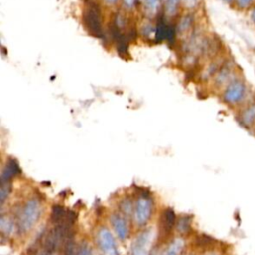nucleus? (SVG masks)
Segmentation results:
<instances>
[{
  "label": "nucleus",
  "mask_w": 255,
  "mask_h": 255,
  "mask_svg": "<svg viewBox=\"0 0 255 255\" xmlns=\"http://www.w3.org/2000/svg\"><path fill=\"white\" fill-rule=\"evenodd\" d=\"M74 235L73 227L53 225L39 234L29 248V255H64L65 245Z\"/></svg>",
  "instance_id": "f257e3e1"
},
{
  "label": "nucleus",
  "mask_w": 255,
  "mask_h": 255,
  "mask_svg": "<svg viewBox=\"0 0 255 255\" xmlns=\"http://www.w3.org/2000/svg\"><path fill=\"white\" fill-rule=\"evenodd\" d=\"M42 213V203L37 197L29 198L19 209L16 217V229L20 234L30 231L38 222Z\"/></svg>",
  "instance_id": "f03ea898"
},
{
  "label": "nucleus",
  "mask_w": 255,
  "mask_h": 255,
  "mask_svg": "<svg viewBox=\"0 0 255 255\" xmlns=\"http://www.w3.org/2000/svg\"><path fill=\"white\" fill-rule=\"evenodd\" d=\"M247 95V84L241 77L237 76L223 89L222 100L230 107H237L245 103Z\"/></svg>",
  "instance_id": "7ed1b4c3"
},
{
  "label": "nucleus",
  "mask_w": 255,
  "mask_h": 255,
  "mask_svg": "<svg viewBox=\"0 0 255 255\" xmlns=\"http://www.w3.org/2000/svg\"><path fill=\"white\" fill-rule=\"evenodd\" d=\"M83 23L86 30L94 37L103 38L104 29L102 24V14L99 5L89 4L83 13Z\"/></svg>",
  "instance_id": "20e7f679"
},
{
  "label": "nucleus",
  "mask_w": 255,
  "mask_h": 255,
  "mask_svg": "<svg viewBox=\"0 0 255 255\" xmlns=\"http://www.w3.org/2000/svg\"><path fill=\"white\" fill-rule=\"evenodd\" d=\"M153 208V199L148 192L142 191L136 197L133 218L138 226H143L149 220Z\"/></svg>",
  "instance_id": "39448f33"
},
{
  "label": "nucleus",
  "mask_w": 255,
  "mask_h": 255,
  "mask_svg": "<svg viewBox=\"0 0 255 255\" xmlns=\"http://www.w3.org/2000/svg\"><path fill=\"white\" fill-rule=\"evenodd\" d=\"M154 237L155 235L152 228L142 230L131 243L130 255H151Z\"/></svg>",
  "instance_id": "423d86ee"
},
{
  "label": "nucleus",
  "mask_w": 255,
  "mask_h": 255,
  "mask_svg": "<svg viewBox=\"0 0 255 255\" xmlns=\"http://www.w3.org/2000/svg\"><path fill=\"white\" fill-rule=\"evenodd\" d=\"M236 120L245 129L249 131L255 129V100H249L240 106Z\"/></svg>",
  "instance_id": "0eeeda50"
},
{
  "label": "nucleus",
  "mask_w": 255,
  "mask_h": 255,
  "mask_svg": "<svg viewBox=\"0 0 255 255\" xmlns=\"http://www.w3.org/2000/svg\"><path fill=\"white\" fill-rule=\"evenodd\" d=\"M97 244L103 255H120L116 240L107 227H101L98 230Z\"/></svg>",
  "instance_id": "6e6552de"
},
{
  "label": "nucleus",
  "mask_w": 255,
  "mask_h": 255,
  "mask_svg": "<svg viewBox=\"0 0 255 255\" xmlns=\"http://www.w3.org/2000/svg\"><path fill=\"white\" fill-rule=\"evenodd\" d=\"M77 219V214L72 209L65 208L62 205L56 204L52 207L51 222L53 225H64L73 227Z\"/></svg>",
  "instance_id": "1a4fd4ad"
},
{
  "label": "nucleus",
  "mask_w": 255,
  "mask_h": 255,
  "mask_svg": "<svg viewBox=\"0 0 255 255\" xmlns=\"http://www.w3.org/2000/svg\"><path fill=\"white\" fill-rule=\"evenodd\" d=\"M236 76L235 68L232 62L226 60L218 72L212 78L213 84L216 88H225Z\"/></svg>",
  "instance_id": "9d476101"
},
{
  "label": "nucleus",
  "mask_w": 255,
  "mask_h": 255,
  "mask_svg": "<svg viewBox=\"0 0 255 255\" xmlns=\"http://www.w3.org/2000/svg\"><path fill=\"white\" fill-rule=\"evenodd\" d=\"M176 225V214L174 212V210L170 207L165 208L160 215L159 218V233L162 237H166L168 236L173 228Z\"/></svg>",
  "instance_id": "9b49d317"
},
{
  "label": "nucleus",
  "mask_w": 255,
  "mask_h": 255,
  "mask_svg": "<svg viewBox=\"0 0 255 255\" xmlns=\"http://www.w3.org/2000/svg\"><path fill=\"white\" fill-rule=\"evenodd\" d=\"M22 173L21 167L18 163V161L15 158H9L4 165L1 176H0V181L1 182H11V180L20 175Z\"/></svg>",
  "instance_id": "f8f14e48"
},
{
  "label": "nucleus",
  "mask_w": 255,
  "mask_h": 255,
  "mask_svg": "<svg viewBox=\"0 0 255 255\" xmlns=\"http://www.w3.org/2000/svg\"><path fill=\"white\" fill-rule=\"evenodd\" d=\"M111 223L117 236L121 240H125L128 235V227L126 218L121 213H113L111 216Z\"/></svg>",
  "instance_id": "ddd939ff"
},
{
  "label": "nucleus",
  "mask_w": 255,
  "mask_h": 255,
  "mask_svg": "<svg viewBox=\"0 0 255 255\" xmlns=\"http://www.w3.org/2000/svg\"><path fill=\"white\" fill-rule=\"evenodd\" d=\"M226 60H224L222 57H216L214 59H211L208 65L203 69L202 71V78L203 79H212L214 75L218 72V70L221 68V66L224 64Z\"/></svg>",
  "instance_id": "4468645a"
},
{
  "label": "nucleus",
  "mask_w": 255,
  "mask_h": 255,
  "mask_svg": "<svg viewBox=\"0 0 255 255\" xmlns=\"http://www.w3.org/2000/svg\"><path fill=\"white\" fill-rule=\"evenodd\" d=\"M184 246H185L184 240L180 237H176L169 242V244L163 250L161 255H180Z\"/></svg>",
  "instance_id": "2eb2a0df"
},
{
  "label": "nucleus",
  "mask_w": 255,
  "mask_h": 255,
  "mask_svg": "<svg viewBox=\"0 0 255 255\" xmlns=\"http://www.w3.org/2000/svg\"><path fill=\"white\" fill-rule=\"evenodd\" d=\"M193 23H194L193 15L186 14V15L182 16L179 19V21H178V23L176 25V32H177V34H179V35L183 34L184 35V34L188 33L191 30V28L193 27Z\"/></svg>",
  "instance_id": "dca6fc26"
},
{
  "label": "nucleus",
  "mask_w": 255,
  "mask_h": 255,
  "mask_svg": "<svg viewBox=\"0 0 255 255\" xmlns=\"http://www.w3.org/2000/svg\"><path fill=\"white\" fill-rule=\"evenodd\" d=\"M168 22H166V19L164 16H160L156 25H155V40L156 42L164 41L166 38L167 28H168Z\"/></svg>",
  "instance_id": "f3484780"
},
{
  "label": "nucleus",
  "mask_w": 255,
  "mask_h": 255,
  "mask_svg": "<svg viewBox=\"0 0 255 255\" xmlns=\"http://www.w3.org/2000/svg\"><path fill=\"white\" fill-rule=\"evenodd\" d=\"M192 225V216L188 214L181 215L177 220H176V230L181 233V234H187L190 232Z\"/></svg>",
  "instance_id": "a211bd4d"
},
{
  "label": "nucleus",
  "mask_w": 255,
  "mask_h": 255,
  "mask_svg": "<svg viewBox=\"0 0 255 255\" xmlns=\"http://www.w3.org/2000/svg\"><path fill=\"white\" fill-rule=\"evenodd\" d=\"M162 0H143L142 6L146 16L153 17L158 13Z\"/></svg>",
  "instance_id": "6ab92c4d"
},
{
  "label": "nucleus",
  "mask_w": 255,
  "mask_h": 255,
  "mask_svg": "<svg viewBox=\"0 0 255 255\" xmlns=\"http://www.w3.org/2000/svg\"><path fill=\"white\" fill-rule=\"evenodd\" d=\"M14 227H15L14 222L8 216H5L4 214H2L0 219V231L2 235L9 236L13 232Z\"/></svg>",
  "instance_id": "aec40b11"
},
{
  "label": "nucleus",
  "mask_w": 255,
  "mask_h": 255,
  "mask_svg": "<svg viewBox=\"0 0 255 255\" xmlns=\"http://www.w3.org/2000/svg\"><path fill=\"white\" fill-rule=\"evenodd\" d=\"M181 0H164V13L167 17H173L178 10Z\"/></svg>",
  "instance_id": "412c9836"
},
{
  "label": "nucleus",
  "mask_w": 255,
  "mask_h": 255,
  "mask_svg": "<svg viewBox=\"0 0 255 255\" xmlns=\"http://www.w3.org/2000/svg\"><path fill=\"white\" fill-rule=\"evenodd\" d=\"M120 209L122 210V212L127 215V216H131L133 215V210H134V207L132 205V201L129 197H126V198H123L121 201H120Z\"/></svg>",
  "instance_id": "4be33fe9"
},
{
  "label": "nucleus",
  "mask_w": 255,
  "mask_h": 255,
  "mask_svg": "<svg viewBox=\"0 0 255 255\" xmlns=\"http://www.w3.org/2000/svg\"><path fill=\"white\" fill-rule=\"evenodd\" d=\"M12 190V184L11 182H1V187H0V202L1 205L4 204L8 196L10 195Z\"/></svg>",
  "instance_id": "5701e85b"
},
{
  "label": "nucleus",
  "mask_w": 255,
  "mask_h": 255,
  "mask_svg": "<svg viewBox=\"0 0 255 255\" xmlns=\"http://www.w3.org/2000/svg\"><path fill=\"white\" fill-rule=\"evenodd\" d=\"M196 241H197L198 246H201V247H204V248H213L211 246H213L214 243H215L213 238H211L207 235H204V234L198 236Z\"/></svg>",
  "instance_id": "b1692460"
},
{
  "label": "nucleus",
  "mask_w": 255,
  "mask_h": 255,
  "mask_svg": "<svg viewBox=\"0 0 255 255\" xmlns=\"http://www.w3.org/2000/svg\"><path fill=\"white\" fill-rule=\"evenodd\" d=\"M64 255H78V245L75 242V238L70 239L64 248Z\"/></svg>",
  "instance_id": "393cba45"
},
{
  "label": "nucleus",
  "mask_w": 255,
  "mask_h": 255,
  "mask_svg": "<svg viewBox=\"0 0 255 255\" xmlns=\"http://www.w3.org/2000/svg\"><path fill=\"white\" fill-rule=\"evenodd\" d=\"M151 34L154 35L155 38V26L151 25L150 23H145L140 28V35L144 38L151 37Z\"/></svg>",
  "instance_id": "a878e982"
},
{
  "label": "nucleus",
  "mask_w": 255,
  "mask_h": 255,
  "mask_svg": "<svg viewBox=\"0 0 255 255\" xmlns=\"http://www.w3.org/2000/svg\"><path fill=\"white\" fill-rule=\"evenodd\" d=\"M255 0H234V4L239 10H246L254 6Z\"/></svg>",
  "instance_id": "bb28decb"
},
{
  "label": "nucleus",
  "mask_w": 255,
  "mask_h": 255,
  "mask_svg": "<svg viewBox=\"0 0 255 255\" xmlns=\"http://www.w3.org/2000/svg\"><path fill=\"white\" fill-rule=\"evenodd\" d=\"M78 255H92V249L87 242H82L78 246Z\"/></svg>",
  "instance_id": "cd10ccee"
},
{
  "label": "nucleus",
  "mask_w": 255,
  "mask_h": 255,
  "mask_svg": "<svg viewBox=\"0 0 255 255\" xmlns=\"http://www.w3.org/2000/svg\"><path fill=\"white\" fill-rule=\"evenodd\" d=\"M122 5L127 11L132 10L135 5V0H122Z\"/></svg>",
  "instance_id": "c85d7f7f"
},
{
  "label": "nucleus",
  "mask_w": 255,
  "mask_h": 255,
  "mask_svg": "<svg viewBox=\"0 0 255 255\" xmlns=\"http://www.w3.org/2000/svg\"><path fill=\"white\" fill-rule=\"evenodd\" d=\"M181 1L188 8H193L194 6L197 5V2H198V0H181Z\"/></svg>",
  "instance_id": "c756f323"
},
{
  "label": "nucleus",
  "mask_w": 255,
  "mask_h": 255,
  "mask_svg": "<svg viewBox=\"0 0 255 255\" xmlns=\"http://www.w3.org/2000/svg\"><path fill=\"white\" fill-rule=\"evenodd\" d=\"M250 20L255 25V5L252 7V9L250 11Z\"/></svg>",
  "instance_id": "7c9ffc66"
},
{
  "label": "nucleus",
  "mask_w": 255,
  "mask_h": 255,
  "mask_svg": "<svg viewBox=\"0 0 255 255\" xmlns=\"http://www.w3.org/2000/svg\"><path fill=\"white\" fill-rule=\"evenodd\" d=\"M104 1H105V3L108 6H114V5H116L118 3L119 0H104Z\"/></svg>",
  "instance_id": "2f4dec72"
},
{
  "label": "nucleus",
  "mask_w": 255,
  "mask_h": 255,
  "mask_svg": "<svg viewBox=\"0 0 255 255\" xmlns=\"http://www.w3.org/2000/svg\"><path fill=\"white\" fill-rule=\"evenodd\" d=\"M205 255H220L217 251H215L214 249H211V250H209Z\"/></svg>",
  "instance_id": "473e14b6"
},
{
  "label": "nucleus",
  "mask_w": 255,
  "mask_h": 255,
  "mask_svg": "<svg viewBox=\"0 0 255 255\" xmlns=\"http://www.w3.org/2000/svg\"><path fill=\"white\" fill-rule=\"evenodd\" d=\"M221 1H223V2H225V3H227V4L234 3V0H221Z\"/></svg>",
  "instance_id": "72a5a7b5"
},
{
  "label": "nucleus",
  "mask_w": 255,
  "mask_h": 255,
  "mask_svg": "<svg viewBox=\"0 0 255 255\" xmlns=\"http://www.w3.org/2000/svg\"><path fill=\"white\" fill-rule=\"evenodd\" d=\"M151 255H158V253H151Z\"/></svg>",
  "instance_id": "f704fd0d"
},
{
  "label": "nucleus",
  "mask_w": 255,
  "mask_h": 255,
  "mask_svg": "<svg viewBox=\"0 0 255 255\" xmlns=\"http://www.w3.org/2000/svg\"><path fill=\"white\" fill-rule=\"evenodd\" d=\"M188 255H192V254H188Z\"/></svg>",
  "instance_id": "c9c22d12"
}]
</instances>
